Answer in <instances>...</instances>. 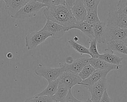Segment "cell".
Returning <instances> with one entry per match:
<instances>
[{"instance_id": "e0dca14e", "label": "cell", "mask_w": 127, "mask_h": 102, "mask_svg": "<svg viewBox=\"0 0 127 102\" xmlns=\"http://www.w3.org/2000/svg\"><path fill=\"white\" fill-rule=\"evenodd\" d=\"M72 29H76L80 30L86 36H87L90 39L94 38L93 33V26L87 23L85 21L81 22H76L71 27Z\"/></svg>"}, {"instance_id": "f1b7e54d", "label": "cell", "mask_w": 127, "mask_h": 102, "mask_svg": "<svg viewBox=\"0 0 127 102\" xmlns=\"http://www.w3.org/2000/svg\"><path fill=\"white\" fill-rule=\"evenodd\" d=\"M100 102H113L112 100L110 98L107 90H105V91H104L101 99Z\"/></svg>"}, {"instance_id": "f35d334b", "label": "cell", "mask_w": 127, "mask_h": 102, "mask_svg": "<svg viewBox=\"0 0 127 102\" xmlns=\"http://www.w3.org/2000/svg\"><path fill=\"white\" fill-rule=\"evenodd\" d=\"M3 0L5 2V3H6L8 0Z\"/></svg>"}, {"instance_id": "60d3db41", "label": "cell", "mask_w": 127, "mask_h": 102, "mask_svg": "<svg viewBox=\"0 0 127 102\" xmlns=\"http://www.w3.org/2000/svg\"></svg>"}, {"instance_id": "836d02e7", "label": "cell", "mask_w": 127, "mask_h": 102, "mask_svg": "<svg viewBox=\"0 0 127 102\" xmlns=\"http://www.w3.org/2000/svg\"><path fill=\"white\" fill-rule=\"evenodd\" d=\"M6 57L8 59H11L13 57V54L11 52H9L6 54Z\"/></svg>"}, {"instance_id": "d590c367", "label": "cell", "mask_w": 127, "mask_h": 102, "mask_svg": "<svg viewBox=\"0 0 127 102\" xmlns=\"http://www.w3.org/2000/svg\"><path fill=\"white\" fill-rule=\"evenodd\" d=\"M78 37H76V36H75V37H74V39H73V40H74V41H77V40H78Z\"/></svg>"}, {"instance_id": "8d00e7d4", "label": "cell", "mask_w": 127, "mask_h": 102, "mask_svg": "<svg viewBox=\"0 0 127 102\" xmlns=\"http://www.w3.org/2000/svg\"><path fill=\"white\" fill-rule=\"evenodd\" d=\"M26 2H30V1H36V0H26Z\"/></svg>"}, {"instance_id": "484cf974", "label": "cell", "mask_w": 127, "mask_h": 102, "mask_svg": "<svg viewBox=\"0 0 127 102\" xmlns=\"http://www.w3.org/2000/svg\"><path fill=\"white\" fill-rule=\"evenodd\" d=\"M117 12L119 16H127V0H119Z\"/></svg>"}, {"instance_id": "f546056e", "label": "cell", "mask_w": 127, "mask_h": 102, "mask_svg": "<svg viewBox=\"0 0 127 102\" xmlns=\"http://www.w3.org/2000/svg\"><path fill=\"white\" fill-rule=\"evenodd\" d=\"M36 1L45 4L46 7H49L53 5V0H36Z\"/></svg>"}, {"instance_id": "ac0fdd59", "label": "cell", "mask_w": 127, "mask_h": 102, "mask_svg": "<svg viewBox=\"0 0 127 102\" xmlns=\"http://www.w3.org/2000/svg\"><path fill=\"white\" fill-rule=\"evenodd\" d=\"M107 44L108 45V48L127 55V47L125 45L123 40H112L108 42Z\"/></svg>"}, {"instance_id": "74e56055", "label": "cell", "mask_w": 127, "mask_h": 102, "mask_svg": "<svg viewBox=\"0 0 127 102\" xmlns=\"http://www.w3.org/2000/svg\"><path fill=\"white\" fill-rule=\"evenodd\" d=\"M85 102H92V101H91V100H90V99H88L87 101H85Z\"/></svg>"}, {"instance_id": "cb8c5ba5", "label": "cell", "mask_w": 127, "mask_h": 102, "mask_svg": "<svg viewBox=\"0 0 127 102\" xmlns=\"http://www.w3.org/2000/svg\"><path fill=\"white\" fill-rule=\"evenodd\" d=\"M95 69L89 64H86L78 74L79 77L82 80H84L88 78L94 71Z\"/></svg>"}, {"instance_id": "277c9868", "label": "cell", "mask_w": 127, "mask_h": 102, "mask_svg": "<svg viewBox=\"0 0 127 102\" xmlns=\"http://www.w3.org/2000/svg\"><path fill=\"white\" fill-rule=\"evenodd\" d=\"M65 70L63 65L59 68H50L39 64L35 70V73L37 75L44 78L49 82L58 79Z\"/></svg>"}, {"instance_id": "30bf717a", "label": "cell", "mask_w": 127, "mask_h": 102, "mask_svg": "<svg viewBox=\"0 0 127 102\" xmlns=\"http://www.w3.org/2000/svg\"><path fill=\"white\" fill-rule=\"evenodd\" d=\"M88 64L91 65L95 70L106 71L110 72L113 70H118L122 67V65H116L109 64L99 58L95 59L89 58Z\"/></svg>"}, {"instance_id": "603a6c76", "label": "cell", "mask_w": 127, "mask_h": 102, "mask_svg": "<svg viewBox=\"0 0 127 102\" xmlns=\"http://www.w3.org/2000/svg\"><path fill=\"white\" fill-rule=\"evenodd\" d=\"M84 21L92 26L99 23L101 20L98 17L97 10L91 12H87Z\"/></svg>"}, {"instance_id": "d6986e66", "label": "cell", "mask_w": 127, "mask_h": 102, "mask_svg": "<svg viewBox=\"0 0 127 102\" xmlns=\"http://www.w3.org/2000/svg\"><path fill=\"white\" fill-rule=\"evenodd\" d=\"M59 84V80H57L48 82L47 87L41 92L37 94L39 96H45L48 97H53L56 93Z\"/></svg>"}, {"instance_id": "4dcf8cb0", "label": "cell", "mask_w": 127, "mask_h": 102, "mask_svg": "<svg viewBox=\"0 0 127 102\" xmlns=\"http://www.w3.org/2000/svg\"><path fill=\"white\" fill-rule=\"evenodd\" d=\"M76 0H65V5L67 7L71 8L73 6V5H74Z\"/></svg>"}, {"instance_id": "44dd1931", "label": "cell", "mask_w": 127, "mask_h": 102, "mask_svg": "<svg viewBox=\"0 0 127 102\" xmlns=\"http://www.w3.org/2000/svg\"><path fill=\"white\" fill-rule=\"evenodd\" d=\"M68 43L69 45L78 53L81 55L83 54H88L90 55V53L88 49L86 48L85 46L78 43L76 41H74L72 39H70L68 41Z\"/></svg>"}, {"instance_id": "83f0119b", "label": "cell", "mask_w": 127, "mask_h": 102, "mask_svg": "<svg viewBox=\"0 0 127 102\" xmlns=\"http://www.w3.org/2000/svg\"><path fill=\"white\" fill-rule=\"evenodd\" d=\"M62 102H85V101H81L76 99L72 94L71 89H69L68 93Z\"/></svg>"}, {"instance_id": "d6a6232c", "label": "cell", "mask_w": 127, "mask_h": 102, "mask_svg": "<svg viewBox=\"0 0 127 102\" xmlns=\"http://www.w3.org/2000/svg\"><path fill=\"white\" fill-rule=\"evenodd\" d=\"M73 60H74V59H73V58L72 57L68 56V57H66L65 59V64H70L73 62Z\"/></svg>"}, {"instance_id": "e575fe53", "label": "cell", "mask_w": 127, "mask_h": 102, "mask_svg": "<svg viewBox=\"0 0 127 102\" xmlns=\"http://www.w3.org/2000/svg\"><path fill=\"white\" fill-rule=\"evenodd\" d=\"M123 42H124V43H125V45L127 47V36L123 40Z\"/></svg>"}, {"instance_id": "ffe728a7", "label": "cell", "mask_w": 127, "mask_h": 102, "mask_svg": "<svg viewBox=\"0 0 127 102\" xmlns=\"http://www.w3.org/2000/svg\"><path fill=\"white\" fill-rule=\"evenodd\" d=\"M68 90L69 89L66 87L59 86L56 93L53 96L54 101L59 102H63L65 98Z\"/></svg>"}, {"instance_id": "7c38bea8", "label": "cell", "mask_w": 127, "mask_h": 102, "mask_svg": "<svg viewBox=\"0 0 127 102\" xmlns=\"http://www.w3.org/2000/svg\"><path fill=\"white\" fill-rule=\"evenodd\" d=\"M98 58L109 64L116 65H122L123 59V58L115 55L113 51L109 48L105 49L104 53L100 54Z\"/></svg>"}, {"instance_id": "4316f807", "label": "cell", "mask_w": 127, "mask_h": 102, "mask_svg": "<svg viewBox=\"0 0 127 102\" xmlns=\"http://www.w3.org/2000/svg\"><path fill=\"white\" fill-rule=\"evenodd\" d=\"M97 41L94 38L90 39L89 41V48L88 50L90 53V56L91 58L95 59L98 58L100 55L97 47Z\"/></svg>"}, {"instance_id": "8992f818", "label": "cell", "mask_w": 127, "mask_h": 102, "mask_svg": "<svg viewBox=\"0 0 127 102\" xmlns=\"http://www.w3.org/2000/svg\"><path fill=\"white\" fill-rule=\"evenodd\" d=\"M106 86V78H103L93 85L85 87L91 94L92 102H100Z\"/></svg>"}, {"instance_id": "3957f363", "label": "cell", "mask_w": 127, "mask_h": 102, "mask_svg": "<svg viewBox=\"0 0 127 102\" xmlns=\"http://www.w3.org/2000/svg\"><path fill=\"white\" fill-rule=\"evenodd\" d=\"M51 36L50 33L43 29L27 34L25 37V41L27 50L35 49Z\"/></svg>"}, {"instance_id": "6da1fadb", "label": "cell", "mask_w": 127, "mask_h": 102, "mask_svg": "<svg viewBox=\"0 0 127 102\" xmlns=\"http://www.w3.org/2000/svg\"><path fill=\"white\" fill-rule=\"evenodd\" d=\"M43 13L47 19L65 27L67 31L70 30L72 26L76 22L70 8L66 5H52L46 7Z\"/></svg>"}, {"instance_id": "52a82bcc", "label": "cell", "mask_w": 127, "mask_h": 102, "mask_svg": "<svg viewBox=\"0 0 127 102\" xmlns=\"http://www.w3.org/2000/svg\"><path fill=\"white\" fill-rule=\"evenodd\" d=\"M127 36V29L116 26H106L105 43L116 40H123Z\"/></svg>"}, {"instance_id": "5bb4252c", "label": "cell", "mask_w": 127, "mask_h": 102, "mask_svg": "<svg viewBox=\"0 0 127 102\" xmlns=\"http://www.w3.org/2000/svg\"><path fill=\"white\" fill-rule=\"evenodd\" d=\"M106 28V23L102 21L93 26V33L94 38L98 43H105V31Z\"/></svg>"}, {"instance_id": "7402d4cb", "label": "cell", "mask_w": 127, "mask_h": 102, "mask_svg": "<svg viewBox=\"0 0 127 102\" xmlns=\"http://www.w3.org/2000/svg\"><path fill=\"white\" fill-rule=\"evenodd\" d=\"M54 101L53 97L39 96L37 94L26 99L22 102H52Z\"/></svg>"}, {"instance_id": "5b68a950", "label": "cell", "mask_w": 127, "mask_h": 102, "mask_svg": "<svg viewBox=\"0 0 127 102\" xmlns=\"http://www.w3.org/2000/svg\"><path fill=\"white\" fill-rule=\"evenodd\" d=\"M58 79L59 86L66 87L68 89H71L73 86L79 84L82 81L77 74L68 70H65Z\"/></svg>"}, {"instance_id": "8fae6325", "label": "cell", "mask_w": 127, "mask_h": 102, "mask_svg": "<svg viewBox=\"0 0 127 102\" xmlns=\"http://www.w3.org/2000/svg\"><path fill=\"white\" fill-rule=\"evenodd\" d=\"M70 9L76 22H81L85 20L87 12L82 0H77Z\"/></svg>"}, {"instance_id": "d4e9b609", "label": "cell", "mask_w": 127, "mask_h": 102, "mask_svg": "<svg viewBox=\"0 0 127 102\" xmlns=\"http://www.w3.org/2000/svg\"><path fill=\"white\" fill-rule=\"evenodd\" d=\"M87 12H91L97 10L98 6L101 0H82Z\"/></svg>"}, {"instance_id": "4fadbf2b", "label": "cell", "mask_w": 127, "mask_h": 102, "mask_svg": "<svg viewBox=\"0 0 127 102\" xmlns=\"http://www.w3.org/2000/svg\"><path fill=\"white\" fill-rule=\"evenodd\" d=\"M108 73L109 72L106 71L95 70V71L88 78L82 80L79 84L84 86L85 87L92 86L99 81L100 79L103 78H106Z\"/></svg>"}, {"instance_id": "9c48e42d", "label": "cell", "mask_w": 127, "mask_h": 102, "mask_svg": "<svg viewBox=\"0 0 127 102\" xmlns=\"http://www.w3.org/2000/svg\"><path fill=\"white\" fill-rule=\"evenodd\" d=\"M106 26H116L127 29V16H119L117 10L108 13Z\"/></svg>"}, {"instance_id": "7a4b0ae2", "label": "cell", "mask_w": 127, "mask_h": 102, "mask_svg": "<svg viewBox=\"0 0 127 102\" xmlns=\"http://www.w3.org/2000/svg\"><path fill=\"white\" fill-rule=\"evenodd\" d=\"M46 7L44 4L37 1L26 2L14 15L11 16L14 19H25L35 16L43 7Z\"/></svg>"}, {"instance_id": "9a60e30c", "label": "cell", "mask_w": 127, "mask_h": 102, "mask_svg": "<svg viewBox=\"0 0 127 102\" xmlns=\"http://www.w3.org/2000/svg\"><path fill=\"white\" fill-rule=\"evenodd\" d=\"M26 3V0H8L5 3L4 8L7 13L12 16Z\"/></svg>"}, {"instance_id": "1f68e13d", "label": "cell", "mask_w": 127, "mask_h": 102, "mask_svg": "<svg viewBox=\"0 0 127 102\" xmlns=\"http://www.w3.org/2000/svg\"><path fill=\"white\" fill-rule=\"evenodd\" d=\"M53 4L55 5H65V0H53Z\"/></svg>"}, {"instance_id": "ba28073f", "label": "cell", "mask_w": 127, "mask_h": 102, "mask_svg": "<svg viewBox=\"0 0 127 102\" xmlns=\"http://www.w3.org/2000/svg\"><path fill=\"white\" fill-rule=\"evenodd\" d=\"M42 29L50 33L51 37L54 39H59L62 37L64 33L67 31L65 27L48 19Z\"/></svg>"}, {"instance_id": "ab89813d", "label": "cell", "mask_w": 127, "mask_h": 102, "mask_svg": "<svg viewBox=\"0 0 127 102\" xmlns=\"http://www.w3.org/2000/svg\"><path fill=\"white\" fill-rule=\"evenodd\" d=\"M57 102V101H54L53 102Z\"/></svg>"}, {"instance_id": "2e32d148", "label": "cell", "mask_w": 127, "mask_h": 102, "mask_svg": "<svg viewBox=\"0 0 127 102\" xmlns=\"http://www.w3.org/2000/svg\"><path fill=\"white\" fill-rule=\"evenodd\" d=\"M89 58H82L74 60L70 64L63 65L65 70H69L76 74H78L82 68L88 64Z\"/></svg>"}]
</instances>
